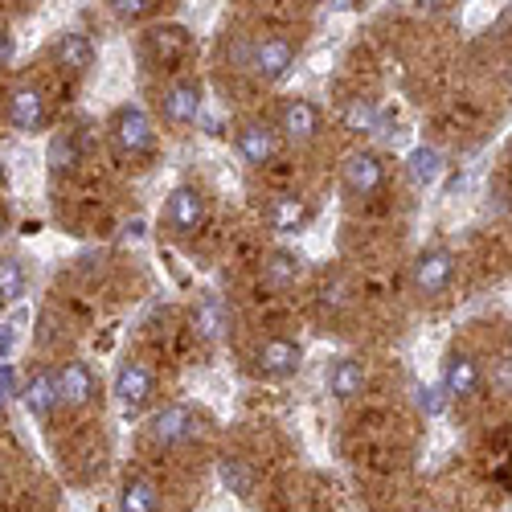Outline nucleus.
I'll use <instances>...</instances> for the list:
<instances>
[{"instance_id":"7ed1b4c3","label":"nucleus","mask_w":512,"mask_h":512,"mask_svg":"<svg viewBox=\"0 0 512 512\" xmlns=\"http://www.w3.org/2000/svg\"><path fill=\"white\" fill-rule=\"evenodd\" d=\"M164 226L173 234H181V238L197 234L205 226V197L193 185L173 189V197H168V205H164Z\"/></svg>"},{"instance_id":"1a4fd4ad","label":"nucleus","mask_w":512,"mask_h":512,"mask_svg":"<svg viewBox=\"0 0 512 512\" xmlns=\"http://www.w3.org/2000/svg\"><path fill=\"white\" fill-rule=\"evenodd\" d=\"M238 152H242L246 164L263 168L279 152V132H275V127H267V123H242L238 127Z\"/></svg>"},{"instance_id":"0eeeda50","label":"nucleus","mask_w":512,"mask_h":512,"mask_svg":"<svg viewBox=\"0 0 512 512\" xmlns=\"http://www.w3.org/2000/svg\"><path fill=\"white\" fill-rule=\"evenodd\" d=\"M189 46H193V37H189L185 25H152V29L144 33V50H148V58L160 62V66L181 62V58L189 54Z\"/></svg>"},{"instance_id":"6ab92c4d","label":"nucleus","mask_w":512,"mask_h":512,"mask_svg":"<svg viewBox=\"0 0 512 512\" xmlns=\"http://www.w3.org/2000/svg\"><path fill=\"white\" fill-rule=\"evenodd\" d=\"M54 54H58V62H62L66 70H74V74L91 70V62H95V46H91L87 33H62L58 46H54Z\"/></svg>"},{"instance_id":"e433bc0d","label":"nucleus","mask_w":512,"mask_h":512,"mask_svg":"<svg viewBox=\"0 0 512 512\" xmlns=\"http://www.w3.org/2000/svg\"><path fill=\"white\" fill-rule=\"evenodd\" d=\"M0 181H5V164H0Z\"/></svg>"},{"instance_id":"c756f323","label":"nucleus","mask_w":512,"mask_h":512,"mask_svg":"<svg viewBox=\"0 0 512 512\" xmlns=\"http://www.w3.org/2000/svg\"><path fill=\"white\" fill-rule=\"evenodd\" d=\"M13 345H17V320H5L0 324V361H9Z\"/></svg>"},{"instance_id":"9b49d317","label":"nucleus","mask_w":512,"mask_h":512,"mask_svg":"<svg viewBox=\"0 0 512 512\" xmlns=\"http://www.w3.org/2000/svg\"><path fill=\"white\" fill-rule=\"evenodd\" d=\"M115 398L123 402V410H140V406H148V398H152V373H148V365H140V361H127L119 373H115Z\"/></svg>"},{"instance_id":"4c0bfd02","label":"nucleus","mask_w":512,"mask_h":512,"mask_svg":"<svg viewBox=\"0 0 512 512\" xmlns=\"http://www.w3.org/2000/svg\"><path fill=\"white\" fill-rule=\"evenodd\" d=\"M508 156H512V140H508Z\"/></svg>"},{"instance_id":"b1692460","label":"nucleus","mask_w":512,"mask_h":512,"mask_svg":"<svg viewBox=\"0 0 512 512\" xmlns=\"http://www.w3.org/2000/svg\"><path fill=\"white\" fill-rule=\"evenodd\" d=\"M21 295H25V267H21V259H5L0 263V300L17 304Z\"/></svg>"},{"instance_id":"f03ea898","label":"nucleus","mask_w":512,"mask_h":512,"mask_svg":"<svg viewBox=\"0 0 512 512\" xmlns=\"http://www.w3.org/2000/svg\"><path fill=\"white\" fill-rule=\"evenodd\" d=\"M451 279H455V254L447 246H426L414 263V291L422 300H435V295L451 287Z\"/></svg>"},{"instance_id":"ddd939ff","label":"nucleus","mask_w":512,"mask_h":512,"mask_svg":"<svg viewBox=\"0 0 512 512\" xmlns=\"http://www.w3.org/2000/svg\"><path fill=\"white\" fill-rule=\"evenodd\" d=\"M160 107H164V119L168 123H193L201 115V82H193V78L173 82V87L164 91Z\"/></svg>"},{"instance_id":"473e14b6","label":"nucleus","mask_w":512,"mask_h":512,"mask_svg":"<svg viewBox=\"0 0 512 512\" xmlns=\"http://www.w3.org/2000/svg\"><path fill=\"white\" fill-rule=\"evenodd\" d=\"M9 62H13V33L0 29V70H5Z\"/></svg>"},{"instance_id":"aec40b11","label":"nucleus","mask_w":512,"mask_h":512,"mask_svg":"<svg viewBox=\"0 0 512 512\" xmlns=\"http://www.w3.org/2000/svg\"><path fill=\"white\" fill-rule=\"evenodd\" d=\"M25 406H29V414H33V418H41V422L50 418V410L58 406L54 377H50V373H41V369H37V373L25 381Z\"/></svg>"},{"instance_id":"20e7f679","label":"nucleus","mask_w":512,"mask_h":512,"mask_svg":"<svg viewBox=\"0 0 512 512\" xmlns=\"http://www.w3.org/2000/svg\"><path fill=\"white\" fill-rule=\"evenodd\" d=\"M340 181H345L353 197H369L386 181V164H381L377 152H349L345 164H340Z\"/></svg>"},{"instance_id":"6e6552de","label":"nucleus","mask_w":512,"mask_h":512,"mask_svg":"<svg viewBox=\"0 0 512 512\" xmlns=\"http://www.w3.org/2000/svg\"><path fill=\"white\" fill-rule=\"evenodd\" d=\"M197 435V414L189 406H168L152 418V439L160 447H177V443H189Z\"/></svg>"},{"instance_id":"412c9836","label":"nucleus","mask_w":512,"mask_h":512,"mask_svg":"<svg viewBox=\"0 0 512 512\" xmlns=\"http://www.w3.org/2000/svg\"><path fill=\"white\" fill-rule=\"evenodd\" d=\"M119 512H160V492L152 480L136 476V480H127L123 492H119Z\"/></svg>"},{"instance_id":"c9c22d12","label":"nucleus","mask_w":512,"mask_h":512,"mask_svg":"<svg viewBox=\"0 0 512 512\" xmlns=\"http://www.w3.org/2000/svg\"><path fill=\"white\" fill-rule=\"evenodd\" d=\"M0 414H5V394H0Z\"/></svg>"},{"instance_id":"5701e85b","label":"nucleus","mask_w":512,"mask_h":512,"mask_svg":"<svg viewBox=\"0 0 512 512\" xmlns=\"http://www.w3.org/2000/svg\"><path fill=\"white\" fill-rule=\"evenodd\" d=\"M406 164H410L414 185H422V189H431V185L443 177V152H439V148H426V144H422V148L410 152Z\"/></svg>"},{"instance_id":"f257e3e1","label":"nucleus","mask_w":512,"mask_h":512,"mask_svg":"<svg viewBox=\"0 0 512 512\" xmlns=\"http://www.w3.org/2000/svg\"><path fill=\"white\" fill-rule=\"evenodd\" d=\"M111 136H115V148L123 156H152V148H156V127H152L148 111L144 107H132V103L115 111Z\"/></svg>"},{"instance_id":"f8f14e48","label":"nucleus","mask_w":512,"mask_h":512,"mask_svg":"<svg viewBox=\"0 0 512 512\" xmlns=\"http://www.w3.org/2000/svg\"><path fill=\"white\" fill-rule=\"evenodd\" d=\"M439 386H443L447 398H472L480 390V365L467 353H451L443 361V381Z\"/></svg>"},{"instance_id":"2eb2a0df","label":"nucleus","mask_w":512,"mask_h":512,"mask_svg":"<svg viewBox=\"0 0 512 512\" xmlns=\"http://www.w3.org/2000/svg\"><path fill=\"white\" fill-rule=\"evenodd\" d=\"M46 115H50V107H46V95H41L37 87L13 91V99H9V119L21 127V132H37V127L46 123Z\"/></svg>"},{"instance_id":"c85d7f7f","label":"nucleus","mask_w":512,"mask_h":512,"mask_svg":"<svg viewBox=\"0 0 512 512\" xmlns=\"http://www.w3.org/2000/svg\"><path fill=\"white\" fill-rule=\"evenodd\" d=\"M148 9H152V0H111V13L119 21H140Z\"/></svg>"},{"instance_id":"72a5a7b5","label":"nucleus","mask_w":512,"mask_h":512,"mask_svg":"<svg viewBox=\"0 0 512 512\" xmlns=\"http://www.w3.org/2000/svg\"><path fill=\"white\" fill-rule=\"evenodd\" d=\"M140 238H144V222H132L127 234H123V242H140Z\"/></svg>"},{"instance_id":"9d476101","label":"nucleus","mask_w":512,"mask_h":512,"mask_svg":"<svg viewBox=\"0 0 512 512\" xmlns=\"http://www.w3.org/2000/svg\"><path fill=\"white\" fill-rule=\"evenodd\" d=\"M54 394L62 406H87L91 394H95V377L82 361H66L58 373H54Z\"/></svg>"},{"instance_id":"393cba45","label":"nucleus","mask_w":512,"mask_h":512,"mask_svg":"<svg viewBox=\"0 0 512 512\" xmlns=\"http://www.w3.org/2000/svg\"><path fill=\"white\" fill-rule=\"evenodd\" d=\"M218 472H222V484H226L230 492H238V496H250V492H254V476H250V467H246L242 459L226 455Z\"/></svg>"},{"instance_id":"7c9ffc66","label":"nucleus","mask_w":512,"mask_h":512,"mask_svg":"<svg viewBox=\"0 0 512 512\" xmlns=\"http://www.w3.org/2000/svg\"><path fill=\"white\" fill-rule=\"evenodd\" d=\"M0 394H5V398L17 394V373H13V365H5V361H0Z\"/></svg>"},{"instance_id":"423d86ee","label":"nucleus","mask_w":512,"mask_h":512,"mask_svg":"<svg viewBox=\"0 0 512 512\" xmlns=\"http://www.w3.org/2000/svg\"><path fill=\"white\" fill-rule=\"evenodd\" d=\"M279 136L291 144H312L320 136V107L308 99H287L279 107Z\"/></svg>"},{"instance_id":"f3484780","label":"nucleus","mask_w":512,"mask_h":512,"mask_svg":"<svg viewBox=\"0 0 512 512\" xmlns=\"http://www.w3.org/2000/svg\"><path fill=\"white\" fill-rule=\"evenodd\" d=\"M361 390H365V369H361V361H353V357L332 361V369H328V394H332V398H353V394H361Z\"/></svg>"},{"instance_id":"4468645a","label":"nucleus","mask_w":512,"mask_h":512,"mask_svg":"<svg viewBox=\"0 0 512 512\" xmlns=\"http://www.w3.org/2000/svg\"><path fill=\"white\" fill-rule=\"evenodd\" d=\"M259 373L263 377H275V381H283V377H291L295 369H300V345H291V340H283V336H275V340H263L259 345Z\"/></svg>"},{"instance_id":"2f4dec72","label":"nucleus","mask_w":512,"mask_h":512,"mask_svg":"<svg viewBox=\"0 0 512 512\" xmlns=\"http://www.w3.org/2000/svg\"><path fill=\"white\" fill-rule=\"evenodd\" d=\"M496 386H500V394H512V357H504L496 365Z\"/></svg>"},{"instance_id":"a878e982","label":"nucleus","mask_w":512,"mask_h":512,"mask_svg":"<svg viewBox=\"0 0 512 512\" xmlns=\"http://www.w3.org/2000/svg\"><path fill=\"white\" fill-rule=\"evenodd\" d=\"M74 164H78V140L70 132L54 136L50 140V168H54V173H62V168H74Z\"/></svg>"},{"instance_id":"dca6fc26","label":"nucleus","mask_w":512,"mask_h":512,"mask_svg":"<svg viewBox=\"0 0 512 512\" xmlns=\"http://www.w3.org/2000/svg\"><path fill=\"white\" fill-rule=\"evenodd\" d=\"M267 222H271V230H279V234H295V230H304V226L312 222V209H308L300 197L279 193V197L271 201V209H267Z\"/></svg>"},{"instance_id":"4be33fe9","label":"nucleus","mask_w":512,"mask_h":512,"mask_svg":"<svg viewBox=\"0 0 512 512\" xmlns=\"http://www.w3.org/2000/svg\"><path fill=\"white\" fill-rule=\"evenodd\" d=\"M226 324H230L226 304L218 300V295H205V300L197 304V312H193V328H197L205 340H218V336L226 332Z\"/></svg>"},{"instance_id":"bb28decb","label":"nucleus","mask_w":512,"mask_h":512,"mask_svg":"<svg viewBox=\"0 0 512 512\" xmlns=\"http://www.w3.org/2000/svg\"><path fill=\"white\" fill-rule=\"evenodd\" d=\"M373 123H377V107L373 103H365V99L349 103V111H345V127H349V132H373Z\"/></svg>"},{"instance_id":"cd10ccee","label":"nucleus","mask_w":512,"mask_h":512,"mask_svg":"<svg viewBox=\"0 0 512 512\" xmlns=\"http://www.w3.org/2000/svg\"><path fill=\"white\" fill-rule=\"evenodd\" d=\"M443 406H447L443 386H418V410H422L426 418H439V414H443Z\"/></svg>"},{"instance_id":"39448f33","label":"nucleus","mask_w":512,"mask_h":512,"mask_svg":"<svg viewBox=\"0 0 512 512\" xmlns=\"http://www.w3.org/2000/svg\"><path fill=\"white\" fill-rule=\"evenodd\" d=\"M291 66H295V46L287 37H263L259 46L250 50V70L263 82H283Z\"/></svg>"},{"instance_id":"a211bd4d","label":"nucleus","mask_w":512,"mask_h":512,"mask_svg":"<svg viewBox=\"0 0 512 512\" xmlns=\"http://www.w3.org/2000/svg\"><path fill=\"white\" fill-rule=\"evenodd\" d=\"M304 275V263H300V254L295 250H271L267 254V263H263V283L267 287H291L295 279Z\"/></svg>"},{"instance_id":"f704fd0d","label":"nucleus","mask_w":512,"mask_h":512,"mask_svg":"<svg viewBox=\"0 0 512 512\" xmlns=\"http://www.w3.org/2000/svg\"><path fill=\"white\" fill-rule=\"evenodd\" d=\"M418 9H426V13H439V9H447V0H414Z\"/></svg>"}]
</instances>
